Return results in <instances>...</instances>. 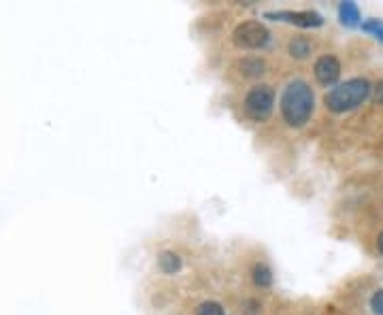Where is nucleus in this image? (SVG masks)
<instances>
[{
    "instance_id": "39448f33",
    "label": "nucleus",
    "mask_w": 383,
    "mask_h": 315,
    "mask_svg": "<svg viewBox=\"0 0 383 315\" xmlns=\"http://www.w3.org/2000/svg\"><path fill=\"white\" fill-rule=\"evenodd\" d=\"M264 17L269 19H279V21H287L299 28H319L323 24V17L317 11H269Z\"/></svg>"
},
{
    "instance_id": "f03ea898",
    "label": "nucleus",
    "mask_w": 383,
    "mask_h": 315,
    "mask_svg": "<svg viewBox=\"0 0 383 315\" xmlns=\"http://www.w3.org/2000/svg\"><path fill=\"white\" fill-rule=\"evenodd\" d=\"M371 94V83L366 79H349L345 83H339L337 88H332L326 96H323V102L332 113H345L360 107Z\"/></svg>"
},
{
    "instance_id": "f8f14e48",
    "label": "nucleus",
    "mask_w": 383,
    "mask_h": 315,
    "mask_svg": "<svg viewBox=\"0 0 383 315\" xmlns=\"http://www.w3.org/2000/svg\"><path fill=\"white\" fill-rule=\"evenodd\" d=\"M362 30L368 33V35H373L377 41L383 43V21L381 19H368V21H364L362 24Z\"/></svg>"
},
{
    "instance_id": "2eb2a0df",
    "label": "nucleus",
    "mask_w": 383,
    "mask_h": 315,
    "mask_svg": "<svg viewBox=\"0 0 383 315\" xmlns=\"http://www.w3.org/2000/svg\"><path fill=\"white\" fill-rule=\"evenodd\" d=\"M375 96H377V100H383V83H379V85H377Z\"/></svg>"
},
{
    "instance_id": "dca6fc26",
    "label": "nucleus",
    "mask_w": 383,
    "mask_h": 315,
    "mask_svg": "<svg viewBox=\"0 0 383 315\" xmlns=\"http://www.w3.org/2000/svg\"><path fill=\"white\" fill-rule=\"evenodd\" d=\"M377 247H379V251L383 253V233L379 235V239H377Z\"/></svg>"
},
{
    "instance_id": "f257e3e1",
    "label": "nucleus",
    "mask_w": 383,
    "mask_h": 315,
    "mask_svg": "<svg viewBox=\"0 0 383 315\" xmlns=\"http://www.w3.org/2000/svg\"><path fill=\"white\" fill-rule=\"evenodd\" d=\"M279 109L287 126L292 128L305 126L311 120L315 109V96H313V90L309 88V83L303 79L290 81L281 94Z\"/></svg>"
},
{
    "instance_id": "0eeeda50",
    "label": "nucleus",
    "mask_w": 383,
    "mask_h": 315,
    "mask_svg": "<svg viewBox=\"0 0 383 315\" xmlns=\"http://www.w3.org/2000/svg\"><path fill=\"white\" fill-rule=\"evenodd\" d=\"M158 269L164 273V275H175L177 271L181 269V258L179 253L175 251H162L158 255Z\"/></svg>"
},
{
    "instance_id": "6e6552de",
    "label": "nucleus",
    "mask_w": 383,
    "mask_h": 315,
    "mask_svg": "<svg viewBox=\"0 0 383 315\" xmlns=\"http://www.w3.org/2000/svg\"><path fill=\"white\" fill-rule=\"evenodd\" d=\"M339 17L347 28H356L360 24V9L356 3H341L339 7Z\"/></svg>"
},
{
    "instance_id": "9b49d317",
    "label": "nucleus",
    "mask_w": 383,
    "mask_h": 315,
    "mask_svg": "<svg viewBox=\"0 0 383 315\" xmlns=\"http://www.w3.org/2000/svg\"><path fill=\"white\" fill-rule=\"evenodd\" d=\"M251 277H253V283L258 285V288H271V285H273V271L267 264H262V262H258L253 267Z\"/></svg>"
},
{
    "instance_id": "ddd939ff",
    "label": "nucleus",
    "mask_w": 383,
    "mask_h": 315,
    "mask_svg": "<svg viewBox=\"0 0 383 315\" xmlns=\"http://www.w3.org/2000/svg\"><path fill=\"white\" fill-rule=\"evenodd\" d=\"M196 315H224V309H222L220 303L207 300V303H202V305L196 309Z\"/></svg>"
},
{
    "instance_id": "7ed1b4c3",
    "label": "nucleus",
    "mask_w": 383,
    "mask_h": 315,
    "mask_svg": "<svg viewBox=\"0 0 383 315\" xmlns=\"http://www.w3.org/2000/svg\"><path fill=\"white\" fill-rule=\"evenodd\" d=\"M245 113L253 122H264L271 118L275 105V90L271 85H253L245 96Z\"/></svg>"
},
{
    "instance_id": "1a4fd4ad",
    "label": "nucleus",
    "mask_w": 383,
    "mask_h": 315,
    "mask_svg": "<svg viewBox=\"0 0 383 315\" xmlns=\"http://www.w3.org/2000/svg\"><path fill=\"white\" fill-rule=\"evenodd\" d=\"M287 51H290L292 58L303 60V58H307V55L311 53V43L305 37H294L287 43Z\"/></svg>"
},
{
    "instance_id": "20e7f679",
    "label": "nucleus",
    "mask_w": 383,
    "mask_h": 315,
    "mask_svg": "<svg viewBox=\"0 0 383 315\" xmlns=\"http://www.w3.org/2000/svg\"><path fill=\"white\" fill-rule=\"evenodd\" d=\"M232 41L241 49H262V47L269 45L271 33L264 24L249 19V21H243V24H239L237 28H234Z\"/></svg>"
},
{
    "instance_id": "423d86ee",
    "label": "nucleus",
    "mask_w": 383,
    "mask_h": 315,
    "mask_svg": "<svg viewBox=\"0 0 383 315\" xmlns=\"http://www.w3.org/2000/svg\"><path fill=\"white\" fill-rule=\"evenodd\" d=\"M313 73L321 85H335L341 77V62L335 55H321L313 66Z\"/></svg>"
},
{
    "instance_id": "4468645a",
    "label": "nucleus",
    "mask_w": 383,
    "mask_h": 315,
    "mask_svg": "<svg viewBox=\"0 0 383 315\" xmlns=\"http://www.w3.org/2000/svg\"><path fill=\"white\" fill-rule=\"evenodd\" d=\"M371 309L377 313V315H383V290L375 292L373 298H371Z\"/></svg>"
},
{
    "instance_id": "9d476101",
    "label": "nucleus",
    "mask_w": 383,
    "mask_h": 315,
    "mask_svg": "<svg viewBox=\"0 0 383 315\" xmlns=\"http://www.w3.org/2000/svg\"><path fill=\"white\" fill-rule=\"evenodd\" d=\"M239 69H241V75L243 77L256 79V77L264 75V69H267V64H264L260 58H245V60L239 62Z\"/></svg>"
}]
</instances>
